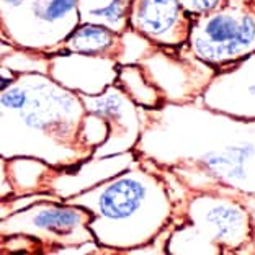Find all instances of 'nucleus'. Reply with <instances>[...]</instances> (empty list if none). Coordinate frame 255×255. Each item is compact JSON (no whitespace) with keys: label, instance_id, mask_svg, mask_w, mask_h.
Listing matches in <instances>:
<instances>
[{"label":"nucleus","instance_id":"39448f33","mask_svg":"<svg viewBox=\"0 0 255 255\" xmlns=\"http://www.w3.org/2000/svg\"><path fill=\"white\" fill-rule=\"evenodd\" d=\"M190 18L188 51L216 71L255 53V0H223Z\"/></svg>","mask_w":255,"mask_h":255},{"label":"nucleus","instance_id":"f03ea898","mask_svg":"<svg viewBox=\"0 0 255 255\" xmlns=\"http://www.w3.org/2000/svg\"><path fill=\"white\" fill-rule=\"evenodd\" d=\"M0 157H31L72 170L94 155L84 142L85 105L48 74H16L2 90Z\"/></svg>","mask_w":255,"mask_h":255},{"label":"nucleus","instance_id":"6e6552de","mask_svg":"<svg viewBox=\"0 0 255 255\" xmlns=\"http://www.w3.org/2000/svg\"><path fill=\"white\" fill-rule=\"evenodd\" d=\"M150 84L164 95L165 103H188L203 95L216 69L188 53V56H172L164 46H157L152 53L137 62Z\"/></svg>","mask_w":255,"mask_h":255},{"label":"nucleus","instance_id":"a211bd4d","mask_svg":"<svg viewBox=\"0 0 255 255\" xmlns=\"http://www.w3.org/2000/svg\"><path fill=\"white\" fill-rule=\"evenodd\" d=\"M218 193L234 195L236 198H239L242 203H244L246 208L249 210V213H251V219H252V244H251V249H249V255H255V195H246V193H241V191H234V190H229V188L219 190Z\"/></svg>","mask_w":255,"mask_h":255},{"label":"nucleus","instance_id":"9d476101","mask_svg":"<svg viewBox=\"0 0 255 255\" xmlns=\"http://www.w3.org/2000/svg\"><path fill=\"white\" fill-rule=\"evenodd\" d=\"M200 100L219 113L255 120V53L218 69Z\"/></svg>","mask_w":255,"mask_h":255},{"label":"nucleus","instance_id":"dca6fc26","mask_svg":"<svg viewBox=\"0 0 255 255\" xmlns=\"http://www.w3.org/2000/svg\"><path fill=\"white\" fill-rule=\"evenodd\" d=\"M118 82L121 84L131 100L137 107L142 108H159L165 105V98L160 94V90L154 84L149 82L146 74L139 64L136 66H120Z\"/></svg>","mask_w":255,"mask_h":255},{"label":"nucleus","instance_id":"f3484780","mask_svg":"<svg viewBox=\"0 0 255 255\" xmlns=\"http://www.w3.org/2000/svg\"><path fill=\"white\" fill-rule=\"evenodd\" d=\"M223 3V0H180L183 11L190 16L210 13Z\"/></svg>","mask_w":255,"mask_h":255},{"label":"nucleus","instance_id":"423d86ee","mask_svg":"<svg viewBox=\"0 0 255 255\" xmlns=\"http://www.w3.org/2000/svg\"><path fill=\"white\" fill-rule=\"evenodd\" d=\"M94 214L62 198L33 203L5 218H0V237L28 236L39 242L44 254L54 255L59 249L82 246L95 241L90 229Z\"/></svg>","mask_w":255,"mask_h":255},{"label":"nucleus","instance_id":"20e7f679","mask_svg":"<svg viewBox=\"0 0 255 255\" xmlns=\"http://www.w3.org/2000/svg\"><path fill=\"white\" fill-rule=\"evenodd\" d=\"M173 221L170 255H247L252 244L251 213L229 193L190 191L175 203Z\"/></svg>","mask_w":255,"mask_h":255},{"label":"nucleus","instance_id":"1a4fd4ad","mask_svg":"<svg viewBox=\"0 0 255 255\" xmlns=\"http://www.w3.org/2000/svg\"><path fill=\"white\" fill-rule=\"evenodd\" d=\"M87 113L102 118L108 126L107 141L95 149L92 157L132 152L141 136L139 107L118 85H110L98 95H80Z\"/></svg>","mask_w":255,"mask_h":255},{"label":"nucleus","instance_id":"0eeeda50","mask_svg":"<svg viewBox=\"0 0 255 255\" xmlns=\"http://www.w3.org/2000/svg\"><path fill=\"white\" fill-rule=\"evenodd\" d=\"M2 25L18 48L51 54L80 25L79 0H18L2 11Z\"/></svg>","mask_w":255,"mask_h":255},{"label":"nucleus","instance_id":"f257e3e1","mask_svg":"<svg viewBox=\"0 0 255 255\" xmlns=\"http://www.w3.org/2000/svg\"><path fill=\"white\" fill-rule=\"evenodd\" d=\"M139 159L170 172L188 191L229 188L255 195V120H241L188 103L139 107Z\"/></svg>","mask_w":255,"mask_h":255},{"label":"nucleus","instance_id":"f8f14e48","mask_svg":"<svg viewBox=\"0 0 255 255\" xmlns=\"http://www.w3.org/2000/svg\"><path fill=\"white\" fill-rule=\"evenodd\" d=\"M191 18L180 0H132L129 28L164 48H182L188 43Z\"/></svg>","mask_w":255,"mask_h":255},{"label":"nucleus","instance_id":"2eb2a0df","mask_svg":"<svg viewBox=\"0 0 255 255\" xmlns=\"http://www.w3.org/2000/svg\"><path fill=\"white\" fill-rule=\"evenodd\" d=\"M132 0H79L80 23L107 26L115 33L129 28Z\"/></svg>","mask_w":255,"mask_h":255},{"label":"nucleus","instance_id":"7ed1b4c3","mask_svg":"<svg viewBox=\"0 0 255 255\" xmlns=\"http://www.w3.org/2000/svg\"><path fill=\"white\" fill-rule=\"evenodd\" d=\"M64 201L94 214L90 229L95 241L113 255L150 244L175 213L165 178L157 167L142 159Z\"/></svg>","mask_w":255,"mask_h":255},{"label":"nucleus","instance_id":"9b49d317","mask_svg":"<svg viewBox=\"0 0 255 255\" xmlns=\"http://www.w3.org/2000/svg\"><path fill=\"white\" fill-rule=\"evenodd\" d=\"M120 64L112 56L56 53L49 54V77L79 95H98L115 84Z\"/></svg>","mask_w":255,"mask_h":255},{"label":"nucleus","instance_id":"ddd939ff","mask_svg":"<svg viewBox=\"0 0 255 255\" xmlns=\"http://www.w3.org/2000/svg\"><path fill=\"white\" fill-rule=\"evenodd\" d=\"M139 157L132 152L112 155V157H90L72 170H61L49 167L44 177V191L53 193L62 200L82 193L107 178L123 172Z\"/></svg>","mask_w":255,"mask_h":255},{"label":"nucleus","instance_id":"4468645a","mask_svg":"<svg viewBox=\"0 0 255 255\" xmlns=\"http://www.w3.org/2000/svg\"><path fill=\"white\" fill-rule=\"evenodd\" d=\"M121 34L115 33L107 26L92 25V23H80L71 33L66 41L53 51L56 53H79V54H102L112 56L118 61L120 56Z\"/></svg>","mask_w":255,"mask_h":255}]
</instances>
